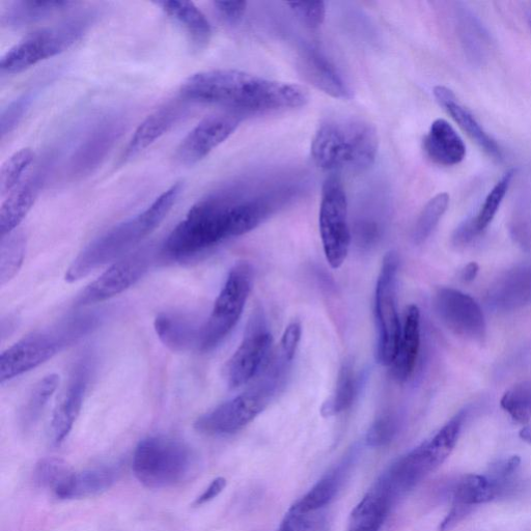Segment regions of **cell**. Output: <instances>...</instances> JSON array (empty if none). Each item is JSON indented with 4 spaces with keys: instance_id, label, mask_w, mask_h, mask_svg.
<instances>
[{
    "instance_id": "cell-1",
    "label": "cell",
    "mask_w": 531,
    "mask_h": 531,
    "mask_svg": "<svg viewBox=\"0 0 531 531\" xmlns=\"http://www.w3.org/2000/svg\"><path fill=\"white\" fill-rule=\"evenodd\" d=\"M266 219L255 199L209 198L195 204L165 240L162 255L184 260L202 253L223 240L255 230Z\"/></svg>"
},
{
    "instance_id": "cell-2",
    "label": "cell",
    "mask_w": 531,
    "mask_h": 531,
    "mask_svg": "<svg viewBox=\"0 0 531 531\" xmlns=\"http://www.w3.org/2000/svg\"><path fill=\"white\" fill-rule=\"evenodd\" d=\"M181 94L195 102L250 111L297 108L310 100L309 93L293 83L229 69L191 75L182 83Z\"/></svg>"
},
{
    "instance_id": "cell-3",
    "label": "cell",
    "mask_w": 531,
    "mask_h": 531,
    "mask_svg": "<svg viewBox=\"0 0 531 531\" xmlns=\"http://www.w3.org/2000/svg\"><path fill=\"white\" fill-rule=\"evenodd\" d=\"M378 145L377 130L370 123L354 118L333 119L317 131L312 156L326 171L362 172L374 164Z\"/></svg>"
},
{
    "instance_id": "cell-4",
    "label": "cell",
    "mask_w": 531,
    "mask_h": 531,
    "mask_svg": "<svg viewBox=\"0 0 531 531\" xmlns=\"http://www.w3.org/2000/svg\"><path fill=\"white\" fill-rule=\"evenodd\" d=\"M199 461L190 447L169 436H151L138 443L132 470L139 483L149 489L179 486L197 472Z\"/></svg>"
},
{
    "instance_id": "cell-5",
    "label": "cell",
    "mask_w": 531,
    "mask_h": 531,
    "mask_svg": "<svg viewBox=\"0 0 531 531\" xmlns=\"http://www.w3.org/2000/svg\"><path fill=\"white\" fill-rule=\"evenodd\" d=\"M97 323L95 316L75 317L27 335L0 357V382L4 384L40 367L64 348L85 337Z\"/></svg>"
},
{
    "instance_id": "cell-6",
    "label": "cell",
    "mask_w": 531,
    "mask_h": 531,
    "mask_svg": "<svg viewBox=\"0 0 531 531\" xmlns=\"http://www.w3.org/2000/svg\"><path fill=\"white\" fill-rule=\"evenodd\" d=\"M161 223L147 208L135 218L109 230L81 251L68 269L66 281L75 283L94 270L132 254L131 250L152 234Z\"/></svg>"
},
{
    "instance_id": "cell-7",
    "label": "cell",
    "mask_w": 531,
    "mask_h": 531,
    "mask_svg": "<svg viewBox=\"0 0 531 531\" xmlns=\"http://www.w3.org/2000/svg\"><path fill=\"white\" fill-rule=\"evenodd\" d=\"M253 285V269L238 263L230 271L208 321L201 327L199 349L210 351L225 340L240 320Z\"/></svg>"
},
{
    "instance_id": "cell-8",
    "label": "cell",
    "mask_w": 531,
    "mask_h": 531,
    "mask_svg": "<svg viewBox=\"0 0 531 531\" xmlns=\"http://www.w3.org/2000/svg\"><path fill=\"white\" fill-rule=\"evenodd\" d=\"M399 257L385 256L375 293V317L378 330L377 360L390 367L395 360L402 332L397 305Z\"/></svg>"
},
{
    "instance_id": "cell-9",
    "label": "cell",
    "mask_w": 531,
    "mask_h": 531,
    "mask_svg": "<svg viewBox=\"0 0 531 531\" xmlns=\"http://www.w3.org/2000/svg\"><path fill=\"white\" fill-rule=\"evenodd\" d=\"M86 22L72 21L39 31L12 47L0 61L3 73L18 74L68 50L86 31Z\"/></svg>"
},
{
    "instance_id": "cell-10",
    "label": "cell",
    "mask_w": 531,
    "mask_h": 531,
    "mask_svg": "<svg viewBox=\"0 0 531 531\" xmlns=\"http://www.w3.org/2000/svg\"><path fill=\"white\" fill-rule=\"evenodd\" d=\"M325 258L332 269L345 263L351 244L347 195L338 178H329L322 192L319 217Z\"/></svg>"
},
{
    "instance_id": "cell-11",
    "label": "cell",
    "mask_w": 531,
    "mask_h": 531,
    "mask_svg": "<svg viewBox=\"0 0 531 531\" xmlns=\"http://www.w3.org/2000/svg\"><path fill=\"white\" fill-rule=\"evenodd\" d=\"M154 261L151 249L138 250L115 262L77 297L75 306L85 307L114 298L148 272Z\"/></svg>"
},
{
    "instance_id": "cell-12",
    "label": "cell",
    "mask_w": 531,
    "mask_h": 531,
    "mask_svg": "<svg viewBox=\"0 0 531 531\" xmlns=\"http://www.w3.org/2000/svg\"><path fill=\"white\" fill-rule=\"evenodd\" d=\"M270 389L248 391L199 417L194 428L211 436L233 435L244 429L266 409Z\"/></svg>"
},
{
    "instance_id": "cell-13",
    "label": "cell",
    "mask_w": 531,
    "mask_h": 531,
    "mask_svg": "<svg viewBox=\"0 0 531 531\" xmlns=\"http://www.w3.org/2000/svg\"><path fill=\"white\" fill-rule=\"evenodd\" d=\"M261 320L251 321L243 341L227 363L226 378L231 388L253 380L269 362L272 337Z\"/></svg>"
},
{
    "instance_id": "cell-14",
    "label": "cell",
    "mask_w": 531,
    "mask_h": 531,
    "mask_svg": "<svg viewBox=\"0 0 531 531\" xmlns=\"http://www.w3.org/2000/svg\"><path fill=\"white\" fill-rule=\"evenodd\" d=\"M436 313L441 321L455 333L470 340L482 341L486 337V321L477 301L469 295L451 288H441L434 298Z\"/></svg>"
},
{
    "instance_id": "cell-15",
    "label": "cell",
    "mask_w": 531,
    "mask_h": 531,
    "mask_svg": "<svg viewBox=\"0 0 531 531\" xmlns=\"http://www.w3.org/2000/svg\"><path fill=\"white\" fill-rule=\"evenodd\" d=\"M240 122L237 115H217L205 119L183 139L176 152L177 160L185 165L202 161L227 141Z\"/></svg>"
},
{
    "instance_id": "cell-16",
    "label": "cell",
    "mask_w": 531,
    "mask_h": 531,
    "mask_svg": "<svg viewBox=\"0 0 531 531\" xmlns=\"http://www.w3.org/2000/svg\"><path fill=\"white\" fill-rule=\"evenodd\" d=\"M434 470L425 442L391 465L376 485L397 501Z\"/></svg>"
},
{
    "instance_id": "cell-17",
    "label": "cell",
    "mask_w": 531,
    "mask_h": 531,
    "mask_svg": "<svg viewBox=\"0 0 531 531\" xmlns=\"http://www.w3.org/2000/svg\"><path fill=\"white\" fill-rule=\"evenodd\" d=\"M90 380L88 362H81L73 373L68 388L55 408L50 425V436L54 445H61L70 435L80 415Z\"/></svg>"
},
{
    "instance_id": "cell-18",
    "label": "cell",
    "mask_w": 531,
    "mask_h": 531,
    "mask_svg": "<svg viewBox=\"0 0 531 531\" xmlns=\"http://www.w3.org/2000/svg\"><path fill=\"white\" fill-rule=\"evenodd\" d=\"M298 67L303 77L314 87L333 98L348 99L350 90L342 74L318 49L301 50Z\"/></svg>"
},
{
    "instance_id": "cell-19",
    "label": "cell",
    "mask_w": 531,
    "mask_h": 531,
    "mask_svg": "<svg viewBox=\"0 0 531 531\" xmlns=\"http://www.w3.org/2000/svg\"><path fill=\"white\" fill-rule=\"evenodd\" d=\"M117 480L118 470L111 466L71 471L53 494L62 500L91 498L108 491Z\"/></svg>"
},
{
    "instance_id": "cell-20",
    "label": "cell",
    "mask_w": 531,
    "mask_h": 531,
    "mask_svg": "<svg viewBox=\"0 0 531 531\" xmlns=\"http://www.w3.org/2000/svg\"><path fill=\"white\" fill-rule=\"evenodd\" d=\"M433 93L437 102L444 108L446 113L452 117L475 144L492 158L496 160L502 159V150L495 139L485 131L470 111L459 102L453 91L438 86L434 89Z\"/></svg>"
},
{
    "instance_id": "cell-21",
    "label": "cell",
    "mask_w": 531,
    "mask_h": 531,
    "mask_svg": "<svg viewBox=\"0 0 531 531\" xmlns=\"http://www.w3.org/2000/svg\"><path fill=\"white\" fill-rule=\"evenodd\" d=\"M183 107L167 105L155 111L141 125H139L130 138L123 159L129 160L141 154L164 134L169 132L182 116Z\"/></svg>"
},
{
    "instance_id": "cell-22",
    "label": "cell",
    "mask_w": 531,
    "mask_h": 531,
    "mask_svg": "<svg viewBox=\"0 0 531 531\" xmlns=\"http://www.w3.org/2000/svg\"><path fill=\"white\" fill-rule=\"evenodd\" d=\"M427 156L440 166H455L466 157V145L454 127L443 119L433 122L424 142Z\"/></svg>"
},
{
    "instance_id": "cell-23",
    "label": "cell",
    "mask_w": 531,
    "mask_h": 531,
    "mask_svg": "<svg viewBox=\"0 0 531 531\" xmlns=\"http://www.w3.org/2000/svg\"><path fill=\"white\" fill-rule=\"evenodd\" d=\"M419 347H421V313L418 307L410 305L406 310L401 338L391 374L399 382L407 381L416 366Z\"/></svg>"
},
{
    "instance_id": "cell-24",
    "label": "cell",
    "mask_w": 531,
    "mask_h": 531,
    "mask_svg": "<svg viewBox=\"0 0 531 531\" xmlns=\"http://www.w3.org/2000/svg\"><path fill=\"white\" fill-rule=\"evenodd\" d=\"M531 303V267L508 272L492 288L489 304L498 311H513Z\"/></svg>"
},
{
    "instance_id": "cell-25",
    "label": "cell",
    "mask_w": 531,
    "mask_h": 531,
    "mask_svg": "<svg viewBox=\"0 0 531 531\" xmlns=\"http://www.w3.org/2000/svg\"><path fill=\"white\" fill-rule=\"evenodd\" d=\"M396 501L375 485L353 510L349 531H378Z\"/></svg>"
},
{
    "instance_id": "cell-26",
    "label": "cell",
    "mask_w": 531,
    "mask_h": 531,
    "mask_svg": "<svg viewBox=\"0 0 531 531\" xmlns=\"http://www.w3.org/2000/svg\"><path fill=\"white\" fill-rule=\"evenodd\" d=\"M38 190L37 180L26 179L7 195L0 206V236L10 235L18 229L34 207Z\"/></svg>"
},
{
    "instance_id": "cell-27",
    "label": "cell",
    "mask_w": 531,
    "mask_h": 531,
    "mask_svg": "<svg viewBox=\"0 0 531 531\" xmlns=\"http://www.w3.org/2000/svg\"><path fill=\"white\" fill-rule=\"evenodd\" d=\"M154 326L160 341L174 352H185L200 346L201 328L182 316L161 314Z\"/></svg>"
},
{
    "instance_id": "cell-28",
    "label": "cell",
    "mask_w": 531,
    "mask_h": 531,
    "mask_svg": "<svg viewBox=\"0 0 531 531\" xmlns=\"http://www.w3.org/2000/svg\"><path fill=\"white\" fill-rule=\"evenodd\" d=\"M171 18L177 21L198 47H205L212 36V27L205 14L193 3L165 0L157 3Z\"/></svg>"
},
{
    "instance_id": "cell-29",
    "label": "cell",
    "mask_w": 531,
    "mask_h": 531,
    "mask_svg": "<svg viewBox=\"0 0 531 531\" xmlns=\"http://www.w3.org/2000/svg\"><path fill=\"white\" fill-rule=\"evenodd\" d=\"M351 462L346 460L327 473L309 493L295 503L294 507L305 514H315L327 507L342 487Z\"/></svg>"
},
{
    "instance_id": "cell-30",
    "label": "cell",
    "mask_w": 531,
    "mask_h": 531,
    "mask_svg": "<svg viewBox=\"0 0 531 531\" xmlns=\"http://www.w3.org/2000/svg\"><path fill=\"white\" fill-rule=\"evenodd\" d=\"M461 43L467 57L473 63H481L488 50L489 38L483 24L466 8L458 11Z\"/></svg>"
},
{
    "instance_id": "cell-31",
    "label": "cell",
    "mask_w": 531,
    "mask_h": 531,
    "mask_svg": "<svg viewBox=\"0 0 531 531\" xmlns=\"http://www.w3.org/2000/svg\"><path fill=\"white\" fill-rule=\"evenodd\" d=\"M74 5L72 2H15L10 5L9 9L3 15V22L14 26H23L46 16L60 12Z\"/></svg>"
},
{
    "instance_id": "cell-32",
    "label": "cell",
    "mask_w": 531,
    "mask_h": 531,
    "mask_svg": "<svg viewBox=\"0 0 531 531\" xmlns=\"http://www.w3.org/2000/svg\"><path fill=\"white\" fill-rule=\"evenodd\" d=\"M497 497V491L487 475L467 474L457 484L453 501L474 508Z\"/></svg>"
},
{
    "instance_id": "cell-33",
    "label": "cell",
    "mask_w": 531,
    "mask_h": 531,
    "mask_svg": "<svg viewBox=\"0 0 531 531\" xmlns=\"http://www.w3.org/2000/svg\"><path fill=\"white\" fill-rule=\"evenodd\" d=\"M59 384L60 376L51 374L35 385L29 400L26 401L21 412V422L25 429H30L38 423Z\"/></svg>"
},
{
    "instance_id": "cell-34",
    "label": "cell",
    "mask_w": 531,
    "mask_h": 531,
    "mask_svg": "<svg viewBox=\"0 0 531 531\" xmlns=\"http://www.w3.org/2000/svg\"><path fill=\"white\" fill-rule=\"evenodd\" d=\"M464 419L465 412H459L431 440L426 442L427 451L435 469L444 463L454 451Z\"/></svg>"
},
{
    "instance_id": "cell-35",
    "label": "cell",
    "mask_w": 531,
    "mask_h": 531,
    "mask_svg": "<svg viewBox=\"0 0 531 531\" xmlns=\"http://www.w3.org/2000/svg\"><path fill=\"white\" fill-rule=\"evenodd\" d=\"M515 175V170H510L503 175L488 193L477 216L468 219L474 232L477 233L478 236L490 226V223L497 214L503 199L506 198Z\"/></svg>"
},
{
    "instance_id": "cell-36",
    "label": "cell",
    "mask_w": 531,
    "mask_h": 531,
    "mask_svg": "<svg viewBox=\"0 0 531 531\" xmlns=\"http://www.w3.org/2000/svg\"><path fill=\"white\" fill-rule=\"evenodd\" d=\"M34 160L35 152L31 148H23L4 162L0 170V195L3 198H6L25 180V175Z\"/></svg>"
},
{
    "instance_id": "cell-37",
    "label": "cell",
    "mask_w": 531,
    "mask_h": 531,
    "mask_svg": "<svg viewBox=\"0 0 531 531\" xmlns=\"http://www.w3.org/2000/svg\"><path fill=\"white\" fill-rule=\"evenodd\" d=\"M25 247L24 236L16 231L2 237V243H0V284L2 286L10 282L20 270Z\"/></svg>"
},
{
    "instance_id": "cell-38",
    "label": "cell",
    "mask_w": 531,
    "mask_h": 531,
    "mask_svg": "<svg viewBox=\"0 0 531 531\" xmlns=\"http://www.w3.org/2000/svg\"><path fill=\"white\" fill-rule=\"evenodd\" d=\"M356 386L353 368L349 363H345L340 371L333 396L322 406V415L329 417L348 410L354 402Z\"/></svg>"
},
{
    "instance_id": "cell-39",
    "label": "cell",
    "mask_w": 531,
    "mask_h": 531,
    "mask_svg": "<svg viewBox=\"0 0 531 531\" xmlns=\"http://www.w3.org/2000/svg\"><path fill=\"white\" fill-rule=\"evenodd\" d=\"M450 206V195L442 192L436 195L419 214L414 230L413 240L419 245L426 242L432 235L439 221Z\"/></svg>"
},
{
    "instance_id": "cell-40",
    "label": "cell",
    "mask_w": 531,
    "mask_h": 531,
    "mask_svg": "<svg viewBox=\"0 0 531 531\" xmlns=\"http://www.w3.org/2000/svg\"><path fill=\"white\" fill-rule=\"evenodd\" d=\"M500 404L515 422L528 424L531 421V382L516 385L508 390Z\"/></svg>"
},
{
    "instance_id": "cell-41",
    "label": "cell",
    "mask_w": 531,
    "mask_h": 531,
    "mask_svg": "<svg viewBox=\"0 0 531 531\" xmlns=\"http://www.w3.org/2000/svg\"><path fill=\"white\" fill-rule=\"evenodd\" d=\"M521 465L518 456L501 459L491 465L487 478L495 487L498 497L511 491L517 482V474Z\"/></svg>"
},
{
    "instance_id": "cell-42",
    "label": "cell",
    "mask_w": 531,
    "mask_h": 531,
    "mask_svg": "<svg viewBox=\"0 0 531 531\" xmlns=\"http://www.w3.org/2000/svg\"><path fill=\"white\" fill-rule=\"evenodd\" d=\"M71 472L68 465L58 458H45L41 460L35 469L36 483L52 493L57 489Z\"/></svg>"
},
{
    "instance_id": "cell-43",
    "label": "cell",
    "mask_w": 531,
    "mask_h": 531,
    "mask_svg": "<svg viewBox=\"0 0 531 531\" xmlns=\"http://www.w3.org/2000/svg\"><path fill=\"white\" fill-rule=\"evenodd\" d=\"M399 432V419L394 414H384L371 426L367 442L373 447L386 446L393 442Z\"/></svg>"
},
{
    "instance_id": "cell-44",
    "label": "cell",
    "mask_w": 531,
    "mask_h": 531,
    "mask_svg": "<svg viewBox=\"0 0 531 531\" xmlns=\"http://www.w3.org/2000/svg\"><path fill=\"white\" fill-rule=\"evenodd\" d=\"M32 100V95H24L3 110L2 121H0V125H2L0 131H2L3 138L19 124Z\"/></svg>"
},
{
    "instance_id": "cell-45",
    "label": "cell",
    "mask_w": 531,
    "mask_h": 531,
    "mask_svg": "<svg viewBox=\"0 0 531 531\" xmlns=\"http://www.w3.org/2000/svg\"><path fill=\"white\" fill-rule=\"evenodd\" d=\"M288 6L302 23L312 29L321 26L325 20L326 7L323 2L289 3Z\"/></svg>"
},
{
    "instance_id": "cell-46",
    "label": "cell",
    "mask_w": 531,
    "mask_h": 531,
    "mask_svg": "<svg viewBox=\"0 0 531 531\" xmlns=\"http://www.w3.org/2000/svg\"><path fill=\"white\" fill-rule=\"evenodd\" d=\"M316 523L313 514L302 513L293 506L286 514L278 531H313Z\"/></svg>"
},
{
    "instance_id": "cell-47",
    "label": "cell",
    "mask_w": 531,
    "mask_h": 531,
    "mask_svg": "<svg viewBox=\"0 0 531 531\" xmlns=\"http://www.w3.org/2000/svg\"><path fill=\"white\" fill-rule=\"evenodd\" d=\"M301 325L298 322L289 324L283 334L282 350L287 361L293 360L301 340Z\"/></svg>"
},
{
    "instance_id": "cell-48",
    "label": "cell",
    "mask_w": 531,
    "mask_h": 531,
    "mask_svg": "<svg viewBox=\"0 0 531 531\" xmlns=\"http://www.w3.org/2000/svg\"><path fill=\"white\" fill-rule=\"evenodd\" d=\"M214 7L220 17L227 22L238 23L244 16L247 8L246 2H214Z\"/></svg>"
},
{
    "instance_id": "cell-49",
    "label": "cell",
    "mask_w": 531,
    "mask_h": 531,
    "mask_svg": "<svg viewBox=\"0 0 531 531\" xmlns=\"http://www.w3.org/2000/svg\"><path fill=\"white\" fill-rule=\"evenodd\" d=\"M473 511V507L463 505V503L453 501V506L449 514L439 526V531H451L456 528Z\"/></svg>"
},
{
    "instance_id": "cell-50",
    "label": "cell",
    "mask_w": 531,
    "mask_h": 531,
    "mask_svg": "<svg viewBox=\"0 0 531 531\" xmlns=\"http://www.w3.org/2000/svg\"><path fill=\"white\" fill-rule=\"evenodd\" d=\"M228 482L225 478H217L211 482V484L204 490V492L194 500V507H202L207 505L215 498H217L223 490L226 489Z\"/></svg>"
},
{
    "instance_id": "cell-51",
    "label": "cell",
    "mask_w": 531,
    "mask_h": 531,
    "mask_svg": "<svg viewBox=\"0 0 531 531\" xmlns=\"http://www.w3.org/2000/svg\"><path fill=\"white\" fill-rule=\"evenodd\" d=\"M480 267L477 263H470L468 264L461 273L462 281L465 283H470L474 281L475 277H477L479 273Z\"/></svg>"
},
{
    "instance_id": "cell-52",
    "label": "cell",
    "mask_w": 531,
    "mask_h": 531,
    "mask_svg": "<svg viewBox=\"0 0 531 531\" xmlns=\"http://www.w3.org/2000/svg\"><path fill=\"white\" fill-rule=\"evenodd\" d=\"M520 437L531 444V427H526L521 430Z\"/></svg>"
},
{
    "instance_id": "cell-53",
    "label": "cell",
    "mask_w": 531,
    "mask_h": 531,
    "mask_svg": "<svg viewBox=\"0 0 531 531\" xmlns=\"http://www.w3.org/2000/svg\"><path fill=\"white\" fill-rule=\"evenodd\" d=\"M530 26H531V19H530Z\"/></svg>"
}]
</instances>
